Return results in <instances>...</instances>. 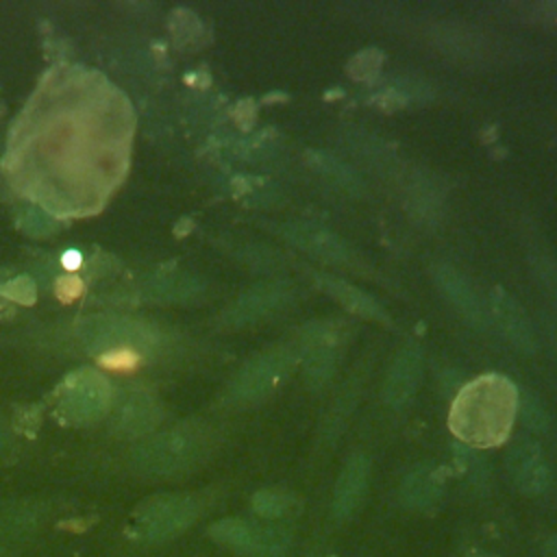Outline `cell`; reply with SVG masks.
Instances as JSON below:
<instances>
[{
  "instance_id": "cell-1",
  "label": "cell",
  "mask_w": 557,
  "mask_h": 557,
  "mask_svg": "<svg viewBox=\"0 0 557 557\" xmlns=\"http://www.w3.org/2000/svg\"><path fill=\"white\" fill-rule=\"evenodd\" d=\"M516 407L518 392L513 383L500 374H485L461 387L450 407L448 424L470 446H498L513 426Z\"/></svg>"
},
{
  "instance_id": "cell-2",
  "label": "cell",
  "mask_w": 557,
  "mask_h": 557,
  "mask_svg": "<svg viewBox=\"0 0 557 557\" xmlns=\"http://www.w3.org/2000/svg\"><path fill=\"white\" fill-rule=\"evenodd\" d=\"M196 518V505L189 498H159L148 505L137 520V537L148 544L168 542L181 535Z\"/></svg>"
},
{
  "instance_id": "cell-3",
  "label": "cell",
  "mask_w": 557,
  "mask_h": 557,
  "mask_svg": "<svg viewBox=\"0 0 557 557\" xmlns=\"http://www.w3.org/2000/svg\"><path fill=\"white\" fill-rule=\"evenodd\" d=\"M368 459L363 455H355L348 459L344 470L337 476L335 492H333V513L335 518L344 520L355 513L361 505L366 487H368Z\"/></svg>"
},
{
  "instance_id": "cell-4",
  "label": "cell",
  "mask_w": 557,
  "mask_h": 557,
  "mask_svg": "<svg viewBox=\"0 0 557 557\" xmlns=\"http://www.w3.org/2000/svg\"><path fill=\"white\" fill-rule=\"evenodd\" d=\"M420 381V355L413 348H405L389 368L383 396L389 405L407 403Z\"/></svg>"
},
{
  "instance_id": "cell-5",
  "label": "cell",
  "mask_w": 557,
  "mask_h": 557,
  "mask_svg": "<svg viewBox=\"0 0 557 557\" xmlns=\"http://www.w3.org/2000/svg\"><path fill=\"white\" fill-rule=\"evenodd\" d=\"M194 453H196V440L189 433H174L152 444L146 455V461L154 470L170 472L185 466L194 457Z\"/></svg>"
},
{
  "instance_id": "cell-6",
  "label": "cell",
  "mask_w": 557,
  "mask_h": 557,
  "mask_svg": "<svg viewBox=\"0 0 557 557\" xmlns=\"http://www.w3.org/2000/svg\"><path fill=\"white\" fill-rule=\"evenodd\" d=\"M511 472H513V479L520 485V490H524L529 494L542 492L546 487L548 472H546L540 450L533 444H522L513 450Z\"/></svg>"
},
{
  "instance_id": "cell-7",
  "label": "cell",
  "mask_w": 557,
  "mask_h": 557,
  "mask_svg": "<svg viewBox=\"0 0 557 557\" xmlns=\"http://www.w3.org/2000/svg\"><path fill=\"white\" fill-rule=\"evenodd\" d=\"M437 283L442 285L446 298H448L468 320H472V322H476V324H483V322H485V313H483V309H481V302H479L476 294L472 292V287L468 285V281H466L459 272H455V270H450V268H442V270L437 272Z\"/></svg>"
},
{
  "instance_id": "cell-8",
  "label": "cell",
  "mask_w": 557,
  "mask_h": 557,
  "mask_svg": "<svg viewBox=\"0 0 557 557\" xmlns=\"http://www.w3.org/2000/svg\"><path fill=\"white\" fill-rule=\"evenodd\" d=\"M285 361H287V355H285V352H276V355H268V357H263L261 361L252 363V366L244 372V376H242V381H239V392H242V396H246V398H257V396L265 394L268 387L272 385V381L276 379V374L283 370Z\"/></svg>"
},
{
  "instance_id": "cell-9",
  "label": "cell",
  "mask_w": 557,
  "mask_h": 557,
  "mask_svg": "<svg viewBox=\"0 0 557 557\" xmlns=\"http://www.w3.org/2000/svg\"><path fill=\"white\" fill-rule=\"evenodd\" d=\"M442 485L433 470L418 468L405 476L400 485V496L409 507H431L440 498Z\"/></svg>"
},
{
  "instance_id": "cell-10",
  "label": "cell",
  "mask_w": 557,
  "mask_h": 557,
  "mask_svg": "<svg viewBox=\"0 0 557 557\" xmlns=\"http://www.w3.org/2000/svg\"><path fill=\"white\" fill-rule=\"evenodd\" d=\"M211 537L224 546H231L235 550H239L242 555H246L255 540H257V533H259V527L250 524V522H244V520H237V518H224V520H218L211 529H209Z\"/></svg>"
},
{
  "instance_id": "cell-11",
  "label": "cell",
  "mask_w": 557,
  "mask_h": 557,
  "mask_svg": "<svg viewBox=\"0 0 557 557\" xmlns=\"http://www.w3.org/2000/svg\"><path fill=\"white\" fill-rule=\"evenodd\" d=\"M324 287L339 300L344 302V307L361 313V315H368V318H383V311L379 309V305L368 296L363 294L361 289L344 283V281H337V278H331V276H324Z\"/></svg>"
},
{
  "instance_id": "cell-12",
  "label": "cell",
  "mask_w": 557,
  "mask_h": 557,
  "mask_svg": "<svg viewBox=\"0 0 557 557\" xmlns=\"http://www.w3.org/2000/svg\"><path fill=\"white\" fill-rule=\"evenodd\" d=\"M496 318L500 320V326L507 333V337L513 344H518L520 348L529 350V346L533 344L529 324H527L524 315L518 311V307L509 298H498L496 300Z\"/></svg>"
},
{
  "instance_id": "cell-13",
  "label": "cell",
  "mask_w": 557,
  "mask_h": 557,
  "mask_svg": "<svg viewBox=\"0 0 557 557\" xmlns=\"http://www.w3.org/2000/svg\"><path fill=\"white\" fill-rule=\"evenodd\" d=\"M287 535L281 529H261L252 548L244 557H285L287 550Z\"/></svg>"
},
{
  "instance_id": "cell-14",
  "label": "cell",
  "mask_w": 557,
  "mask_h": 557,
  "mask_svg": "<svg viewBox=\"0 0 557 557\" xmlns=\"http://www.w3.org/2000/svg\"><path fill=\"white\" fill-rule=\"evenodd\" d=\"M292 507V498L285 492H276V490H261L252 496V509L268 520H276L281 516H285Z\"/></svg>"
},
{
  "instance_id": "cell-15",
  "label": "cell",
  "mask_w": 557,
  "mask_h": 557,
  "mask_svg": "<svg viewBox=\"0 0 557 557\" xmlns=\"http://www.w3.org/2000/svg\"><path fill=\"white\" fill-rule=\"evenodd\" d=\"M307 374L315 383H324L333 370V350L329 344H322V339H315L313 346L307 352Z\"/></svg>"
},
{
  "instance_id": "cell-16",
  "label": "cell",
  "mask_w": 557,
  "mask_h": 557,
  "mask_svg": "<svg viewBox=\"0 0 557 557\" xmlns=\"http://www.w3.org/2000/svg\"><path fill=\"white\" fill-rule=\"evenodd\" d=\"M300 246H307L309 250H313L315 255H320L329 261H342L346 257L344 244L339 239H335L333 235L322 233V231H305V237H302Z\"/></svg>"
},
{
  "instance_id": "cell-17",
  "label": "cell",
  "mask_w": 557,
  "mask_h": 557,
  "mask_svg": "<svg viewBox=\"0 0 557 557\" xmlns=\"http://www.w3.org/2000/svg\"><path fill=\"white\" fill-rule=\"evenodd\" d=\"M141 361V355L128 346L124 348H113L104 355L98 357V363L104 368V370H113V372H131L139 366Z\"/></svg>"
},
{
  "instance_id": "cell-18",
  "label": "cell",
  "mask_w": 557,
  "mask_h": 557,
  "mask_svg": "<svg viewBox=\"0 0 557 557\" xmlns=\"http://www.w3.org/2000/svg\"><path fill=\"white\" fill-rule=\"evenodd\" d=\"M381 67V54L379 50H363L359 52L357 57H352L348 70H350V76L359 78V81H366V78H372Z\"/></svg>"
},
{
  "instance_id": "cell-19",
  "label": "cell",
  "mask_w": 557,
  "mask_h": 557,
  "mask_svg": "<svg viewBox=\"0 0 557 557\" xmlns=\"http://www.w3.org/2000/svg\"><path fill=\"white\" fill-rule=\"evenodd\" d=\"M83 287H85V283L81 276H74V274L59 276L54 283V294L61 302H72L83 294Z\"/></svg>"
},
{
  "instance_id": "cell-20",
  "label": "cell",
  "mask_w": 557,
  "mask_h": 557,
  "mask_svg": "<svg viewBox=\"0 0 557 557\" xmlns=\"http://www.w3.org/2000/svg\"><path fill=\"white\" fill-rule=\"evenodd\" d=\"M81 261H83V257H81L78 250H67V252H63V257H61V263H63V268H67V270L81 268Z\"/></svg>"
},
{
  "instance_id": "cell-21",
  "label": "cell",
  "mask_w": 557,
  "mask_h": 557,
  "mask_svg": "<svg viewBox=\"0 0 557 557\" xmlns=\"http://www.w3.org/2000/svg\"><path fill=\"white\" fill-rule=\"evenodd\" d=\"M544 557H557V537L546 540V544H544Z\"/></svg>"
},
{
  "instance_id": "cell-22",
  "label": "cell",
  "mask_w": 557,
  "mask_h": 557,
  "mask_svg": "<svg viewBox=\"0 0 557 557\" xmlns=\"http://www.w3.org/2000/svg\"><path fill=\"white\" fill-rule=\"evenodd\" d=\"M466 557H494V555H487V553H470Z\"/></svg>"
},
{
  "instance_id": "cell-23",
  "label": "cell",
  "mask_w": 557,
  "mask_h": 557,
  "mask_svg": "<svg viewBox=\"0 0 557 557\" xmlns=\"http://www.w3.org/2000/svg\"><path fill=\"white\" fill-rule=\"evenodd\" d=\"M315 557H324V555H315Z\"/></svg>"
},
{
  "instance_id": "cell-24",
  "label": "cell",
  "mask_w": 557,
  "mask_h": 557,
  "mask_svg": "<svg viewBox=\"0 0 557 557\" xmlns=\"http://www.w3.org/2000/svg\"><path fill=\"white\" fill-rule=\"evenodd\" d=\"M0 557H4V555H2V553H0Z\"/></svg>"
}]
</instances>
